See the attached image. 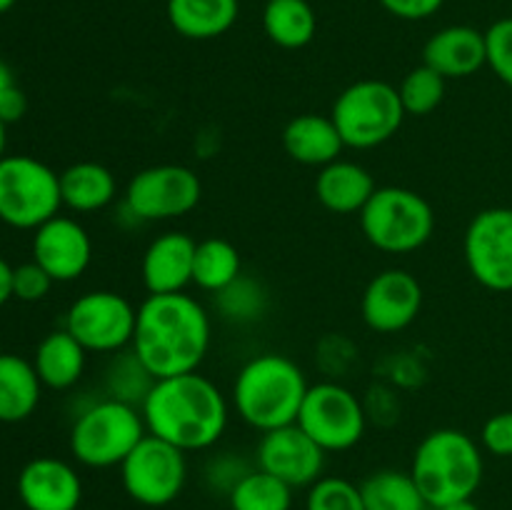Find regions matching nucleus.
I'll return each mask as SVG.
<instances>
[{
	"mask_svg": "<svg viewBox=\"0 0 512 510\" xmlns=\"http://www.w3.org/2000/svg\"><path fill=\"white\" fill-rule=\"evenodd\" d=\"M213 323L198 298L183 293L148 295L138 305L133 353L153 378L193 373L210 350Z\"/></svg>",
	"mask_w": 512,
	"mask_h": 510,
	"instance_id": "obj_1",
	"label": "nucleus"
},
{
	"mask_svg": "<svg viewBox=\"0 0 512 510\" xmlns=\"http://www.w3.org/2000/svg\"><path fill=\"white\" fill-rule=\"evenodd\" d=\"M140 413L150 435L185 453H195L213 448L223 438L230 405L213 380L193 370L155 380Z\"/></svg>",
	"mask_w": 512,
	"mask_h": 510,
	"instance_id": "obj_2",
	"label": "nucleus"
},
{
	"mask_svg": "<svg viewBox=\"0 0 512 510\" xmlns=\"http://www.w3.org/2000/svg\"><path fill=\"white\" fill-rule=\"evenodd\" d=\"M308 388V378L293 358L260 353L235 375L233 405L243 423L268 433L298 423L300 405Z\"/></svg>",
	"mask_w": 512,
	"mask_h": 510,
	"instance_id": "obj_3",
	"label": "nucleus"
},
{
	"mask_svg": "<svg viewBox=\"0 0 512 510\" xmlns=\"http://www.w3.org/2000/svg\"><path fill=\"white\" fill-rule=\"evenodd\" d=\"M483 473V448L458 428H438L425 435L410 463V475L430 510L473 498Z\"/></svg>",
	"mask_w": 512,
	"mask_h": 510,
	"instance_id": "obj_4",
	"label": "nucleus"
},
{
	"mask_svg": "<svg viewBox=\"0 0 512 510\" xmlns=\"http://www.w3.org/2000/svg\"><path fill=\"white\" fill-rule=\"evenodd\" d=\"M145 435L148 428L138 405L103 398L78 413L70 428V453L85 468H120Z\"/></svg>",
	"mask_w": 512,
	"mask_h": 510,
	"instance_id": "obj_5",
	"label": "nucleus"
},
{
	"mask_svg": "<svg viewBox=\"0 0 512 510\" xmlns=\"http://www.w3.org/2000/svg\"><path fill=\"white\" fill-rule=\"evenodd\" d=\"M358 218L365 240L390 255L415 253L433 238L435 230L433 205L415 190L398 185L375 190Z\"/></svg>",
	"mask_w": 512,
	"mask_h": 510,
	"instance_id": "obj_6",
	"label": "nucleus"
},
{
	"mask_svg": "<svg viewBox=\"0 0 512 510\" xmlns=\"http://www.w3.org/2000/svg\"><path fill=\"white\" fill-rule=\"evenodd\" d=\"M330 118L345 148L370 150L398 135L408 115L395 85L385 80H358L335 98Z\"/></svg>",
	"mask_w": 512,
	"mask_h": 510,
	"instance_id": "obj_7",
	"label": "nucleus"
},
{
	"mask_svg": "<svg viewBox=\"0 0 512 510\" xmlns=\"http://www.w3.org/2000/svg\"><path fill=\"white\" fill-rule=\"evenodd\" d=\"M60 208V173L33 155H5L0 160V220L5 225L38 230Z\"/></svg>",
	"mask_w": 512,
	"mask_h": 510,
	"instance_id": "obj_8",
	"label": "nucleus"
},
{
	"mask_svg": "<svg viewBox=\"0 0 512 510\" xmlns=\"http://www.w3.org/2000/svg\"><path fill=\"white\" fill-rule=\"evenodd\" d=\"M298 425L325 453H345L363 440L368 415L353 390L335 380H323L305 393Z\"/></svg>",
	"mask_w": 512,
	"mask_h": 510,
	"instance_id": "obj_9",
	"label": "nucleus"
},
{
	"mask_svg": "<svg viewBox=\"0 0 512 510\" xmlns=\"http://www.w3.org/2000/svg\"><path fill=\"white\" fill-rule=\"evenodd\" d=\"M120 480L130 500L138 505L145 508L170 505L183 493L188 480L185 450L148 433L120 463Z\"/></svg>",
	"mask_w": 512,
	"mask_h": 510,
	"instance_id": "obj_10",
	"label": "nucleus"
},
{
	"mask_svg": "<svg viewBox=\"0 0 512 510\" xmlns=\"http://www.w3.org/2000/svg\"><path fill=\"white\" fill-rule=\"evenodd\" d=\"M203 183L188 165L163 163L135 173L125 188L123 205L138 223L183 218L198 208Z\"/></svg>",
	"mask_w": 512,
	"mask_h": 510,
	"instance_id": "obj_11",
	"label": "nucleus"
},
{
	"mask_svg": "<svg viewBox=\"0 0 512 510\" xmlns=\"http://www.w3.org/2000/svg\"><path fill=\"white\" fill-rule=\"evenodd\" d=\"M138 308L115 290H90L65 313V330L88 353H120L133 345Z\"/></svg>",
	"mask_w": 512,
	"mask_h": 510,
	"instance_id": "obj_12",
	"label": "nucleus"
},
{
	"mask_svg": "<svg viewBox=\"0 0 512 510\" xmlns=\"http://www.w3.org/2000/svg\"><path fill=\"white\" fill-rule=\"evenodd\" d=\"M463 253L475 283L512 293V208L480 210L465 230Z\"/></svg>",
	"mask_w": 512,
	"mask_h": 510,
	"instance_id": "obj_13",
	"label": "nucleus"
},
{
	"mask_svg": "<svg viewBox=\"0 0 512 510\" xmlns=\"http://www.w3.org/2000/svg\"><path fill=\"white\" fill-rule=\"evenodd\" d=\"M325 450L298 423L260 435L255 460L258 468L275 475L290 488H310L323 478Z\"/></svg>",
	"mask_w": 512,
	"mask_h": 510,
	"instance_id": "obj_14",
	"label": "nucleus"
},
{
	"mask_svg": "<svg viewBox=\"0 0 512 510\" xmlns=\"http://www.w3.org/2000/svg\"><path fill=\"white\" fill-rule=\"evenodd\" d=\"M423 310V285L403 268H388L375 275L360 300L365 325L375 333H400L418 320Z\"/></svg>",
	"mask_w": 512,
	"mask_h": 510,
	"instance_id": "obj_15",
	"label": "nucleus"
},
{
	"mask_svg": "<svg viewBox=\"0 0 512 510\" xmlns=\"http://www.w3.org/2000/svg\"><path fill=\"white\" fill-rule=\"evenodd\" d=\"M33 260L55 283H70L88 270L93 260V240L75 218L55 215L35 230Z\"/></svg>",
	"mask_w": 512,
	"mask_h": 510,
	"instance_id": "obj_16",
	"label": "nucleus"
},
{
	"mask_svg": "<svg viewBox=\"0 0 512 510\" xmlns=\"http://www.w3.org/2000/svg\"><path fill=\"white\" fill-rule=\"evenodd\" d=\"M18 498L28 510H78L83 480L60 458H33L18 475Z\"/></svg>",
	"mask_w": 512,
	"mask_h": 510,
	"instance_id": "obj_17",
	"label": "nucleus"
},
{
	"mask_svg": "<svg viewBox=\"0 0 512 510\" xmlns=\"http://www.w3.org/2000/svg\"><path fill=\"white\" fill-rule=\"evenodd\" d=\"M198 240L183 230H168L150 240L140 260V275L148 295L183 293L193 283Z\"/></svg>",
	"mask_w": 512,
	"mask_h": 510,
	"instance_id": "obj_18",
	"label": "nucleus"
},
{
	"mask_svg": "<svg viewBox=\"0 0 512 510\" xmlns=\"http://www.w3.org/2000/svg\"><path fill=\"white\" fill-rule=\"evenodd\" d=\"M423 63L445 80L470 78L488 65L485 33L470 25H448L428 38L423 48Z\"/></svg>",
	"mask_w": 512,
	"mask_h": 510,
	"instance_id": "obj_19",
	"label": "nucleus"
},
{
	"mask_svg": "<svg viewBox=\"0 0 512 510\" xmlns=\"http://www.w3.org/2000/svg\"><path fill=\"white\" fill-rule=\"evenodd\" d=\"M378 190L375 178L368 168L353 160H333L330 165L320 168L315 178V195L320 205L330 213L353 215L368 205L373 193Z\"/></svg>",
	"mask_w": 512,
	"mask_h": 510,
	"instance_id": "obj_20",
	"label": "nucleus"
},
{
	"mask_svg": "<svg viewBox=\"0 0 512 510\" xmlns=\"http://www.w3.org/2000/svg\"><path fill=\"white\" fill-rule=\"evenodd\" d=\"M283 148L295 163L325 168L340 158L345 143L330 115H295L283 130Z\"/></svg>",
	"mask_w": 512,
	"mask_h": 510,
	"instance_id": "obj_21",
	"label": "nucleus"
},
{
	"mask_svg": "<svg viewBox=\"0 0 512 510\" xmlns=\"http://www.w3.org/2000/svg\"><path fill=\"white\" fill-rule=\"evenodd\" d=\"M165 13L183 38L213 40L238 23L240 0H168Z\"/></svg>",
	"mask_w": 512,
	"mask_h": 510,
	"instance_id": "obj_22",
	"label": "nucleus"
},
{
	"mask_svg": "<svg viewBox=\"0 0 512 510\" xmlns=\"http://www.w3.org/2000/svg\"><path fill=\"white\" fill-rule=\"evenodd\" d=\"M88 350L65 328L45 335L35 348L33 368L40 383L50 390H68L83 378Z\"/></svg>",
	"mask_w": 512,
	"mask_h": 510,
	"instance_id": "obj_23",
	"label": "nucleus"
},
{
	"mask_svg": "<svg viewBox=\"0 0 512 510\" xmlns=\"http://www.w3.org/2000/svg\"><path fill=\"white\" fill-rule=\"evenodd\" d=\"M60 195L65 208L75 213H95L118 198V180L105 165L83 160L60 173Z\"/></svg>",
	"mask_w": 512,
	"mask_h": 510,
	"instance_id": "obj_24",
	"label": "nucleus"
},
{
	"mask_svg": "<svg viewBox=\"0 0 512 510\" xmlns=\"http://www.w3.org/2000/svg\"><path fill=\"white\" fill-rule=\"evenodd\" d=\"M40 383L33 363L20 355H0V423H23L40 403Z\"/></svg>",
	"mask_w": 512,
	"mask_h": 510,
	"instance_id": "obj_25",
	"label": "nucleus"
},
{
	"mask_svg": "<svg viewBox=\"0 0 512 510\" xmlns=\"http://www.w3.org/2000/svg\"><path fill=\"white\" fill-rule=\"evenodd\" d=\"M263 30L278 48L300 50L313 43L318 15L308 0H265Z\"/></svg>",
	"mask_w": 512,
	"mask_h": 510,
	"instance_id": "obj_26",
	"label": "nucleus"
},
{
	"mask_svg": "<svg viewBox=\"0 0 512 510\" xmlns=\"http://www.w3.org/2000/svg\"><path fill=\"white\" fill-rule=\"evenodd\" d=\"M365 510H428L410 470H375L360 483Z\"/></svg>",
	"mask_w": 512,
	"mask_h": 510,
	"instance_id": "obj_27",
	"label": "nucleus"
},
{
	"mask_svg": "<svg viewBox=\"0 0 512 510\" xmlns=\"http://www.w3.org/2000/svg\"><path fill=\"white\" fill-rule=\"evenodd\" d=\"M243 275L238 248L225 238H205L195 248L193 283L205 293H220Z\"/></svg>",
	"mask_w": 512,
	"mask_h": 510,
	"instance_id": "obj_28",
	"label": "nucleus"
},
{
	"mask_svg": "<svg viewBox=\"0 0 512 510\" xmlns=\"http://www.w3.org/2000/svg\"><path fill=\"white\" fill-rule=\"evenodd\" d=\"M233 510H290L293 488L275 475L255 468L248 470L228 493Z\"/></svg>",
	"mask_w": 512,
	"mask_h": 510,
	"instance_id": "obj_29",
	"label": "nucleus"
},
{
	"mask_svg": "<svg viewBox=\"0 0 512 510\" xmlns=\"http://www.w3.org/2000/svg\"><path fill=\"white\" fill-rule=\"evenodd\" d=\"M155 378L143 360L133 353V348L120 350L108 365V398L123 400L130 405H143L145 395L153 388Z\"/></svg>",
	"mask_w": 512,
	"mask_h": 510,
	"instance_id": "obj_30",
	"label": "nucleus"
},
{
	"mask_svg": "<svg viewBox=\"0 0 512 510\" xmlns=\"http://www.w3.org/2000/svg\"><path fill=\"white\" fill-rule=\"evenodd\" d=\"M215 305H218L220 315L230 323H255V320L263 318L265 308H268V290L263 288L260 280L240 275L228 288L215 293Z\"/></svg>",
	"mask_w": 512,
	"mask_h": 510,
	"instance_id": "obj_31",
	"label": "nucleus"
},
{
	"mask_svg": "<svg viewBox=\"0 0 512 510\" xmlns=\"http://www.w3.org/2000/svg\"><path fill=\"white\" fill-rule=\"evenodd\" d=\"M445 85H448V80L425 63L410 70L403 78V83L398 85V95L405 108V115L423 118V115L438 110L445 100Z\"/></svg>",
	"mask_w": 512,
	"mask_h": 510,
	"instance_id": "obj_32",
	"label": "nucleus"
},
{
	"mask_svg": "<svg viewBox=\"0 0 512 510\" xmlns=\"http://www.w3.org/2000/svg\"><path fill=\"white\" fill-rule=\"evenodd\" d=\"M305 510H365L360 485L338 475L320 478L308 488Z\"/></svg>",
	"mask_w": 512,
	"mask_h": 510,
	"instance_id": "obj_33",
	"label": "nucleus"
},
{
	"mask_svg": "<svg viewBox=\"0 0 512 510\" xmlns=\"http://www.w3.org/2000/svg\"><path fill=\"white\" fill-rule=\"evenodd\" d=\"M488 68L512 88V18H500L485 30Z\"/></svg>",
	"mask_w": 512,
	"mask_h": 510,
	"instance_id": "obj_34",
	"label": "nucleus"
},
{
	"mask_svg": "<svg viewBox=\"0 0 512 510\" xmlns=\"http://www.w3.org/2000/svg\"><path fill=\"white\" fill-rule=\"evenodd\" d=\"M55 280L40 268L38 263H23L13 268V298L23 300V303H38L50 293Z\"/></svg>",
	"mask_w": 512,
	"mask_h": 510,
	"instance_id": "obj_35",
	"label": "nucleus"
},
{
	"mask_svg": "<svg viewBox=\"0 0 512 510\" xmlns=\"http://www.w3.org/2000/svg\"><path fill=\"white\" fill-rule=\"evenodd\" d=\"M480 445L495 458H512V410H503L485 420Z\"/></svg>",
	"mask_w": 512,
	"mask_h": 510,
	"instance_id": "obj_36",
	"label": "nucleus"
},
{
	"mask_svg": "<svg viewBox=\"0 0 512 510\" xmlns=\"http://www.w3.org/2000/svg\"><path fill=\"white\" fill-rule=\"evenodd\" d=\"M248 470H253V468H248V465H245L240 458H235L233 453H223V455H218V458L210 460L205 475H208L210 485H215V488L220 485L225 493H230V490L235 488V483H238V480L243 478Z\"/></svg>",
	"mask_w": 512,
	"mask_h": 510,
	"instance_id": "obj_37",
	"label": "nucleus"
},
{
	"mask_svg": "<svg viewBox=\"0 0 512 510\" xmlns=\"http://www.w3.org/2000/svg\"><path fill=\"white\" fill-rule=\"evenodd\" d=\"M445 0H380L390 15L400 20H428L443 8Z\"/></svg>",
	"mask_w": 512,
	"mask_h": 510,
	"instance_id": "obj_38",
	"label": "nucleus"
},
{
	"mask_svg": "<svg viewBox=\"0 0 512 510\" xmlns=\"http://www.w3.org/2000/svg\"><path fill=\"white\" fill-rule=\"evenodd\" d=\"M25 110H28V98H25V93L18 85H13V88L0 95V120L5 125L18 123L25 115Z\"/></svg>",
	"mask_w": 512,
	"mask_h": 510,
	"instance_id": "obj_39",
	"label": "nucleus"
},
{
	"mask_svg": "<svg viewBox=\"0 0 512 510\" xmlns=\"http://www.w3.org/2000/svg\"><path fill=\"white\" fill-rule=\"evenodd\" d=\"M13 298V265L0 258V308Z\"/></svg>",
	"mask_w": 512,
	"mask_h": 510,
	"instance_id": "obj_40",
	"label": "nucleus"
},
{
	"mask_svg": "<svg viewBox=\"0 0 512 510\" xmlns=\"http://www.w3.org/2000/svg\"><path fill=\"white\" fill-rule=\"evenodd\" d=\"M13 85H18V83H15L13 70H10V65L5 63V60H0V95H3L5 90L13 88Z\"/></svg>",
	"mask_w": 512,
	"mask_h": 510,
	"instance_id": "obj_41",
	"label": "nucleus"
},
{
	"mask_svg": "<svg viewBox=\"0 0 512 510\" xmlns=\"http://www.w3.org/2000/svg\"><path fill=\"white\" fill-rule=\"evenodd\" d=\"M435 510H480V508L473 503V498H470V500H458V503L443 505V508H435Z\"/></svg>",
	"mask_w": 512,
	"mask_h": 510,
	"instance_id": "obj_42",
	"label": "nucleus"
},
{
	"mask_svg": "<svg viewBox=\"0 0 512 510\" xmlns=\"http://www.w3.org/2000/svg\"><path fill=\"white\" fill-rule=\"evenodd\" d=\"M5 130H8V125L0 120V160L5 158V143H8V135H5Z\"/></svg>",
	"mask_w": 512,
	"mask_h": 510,
	"instance_id": "obj_43",
	"label": "nucleus"
},
{
	"mask_svg": "<svg viewBox=\"0 0 512 510\" xmlns=\"http://www.w3.org/2000/svg\"><path fill=\"white\" fill-rule=\"evenodd\" d=\"M13 5H15V0H0V15L8 13V10L13 8Z\"/></svg>",
	"mask_w": 512,
	"mask_h": 510,
	"instance_id": "obj_44",
	"label": "nucleus"
},
{
	"mask_svg": "<svg viewBox=\"0 0 512 510\" xmlns=\"http://www.w3.org/2000/svg\"><path fill=\"white\" fill-rule=\"evenodd\" d=\"M0 355H3V343H0Z\"/></svg>",
	"mask_w": 512,
	"mask_h": 510,
	"instance_id": "obj_45",
	"label": "nucleus"
}]
</instances>
